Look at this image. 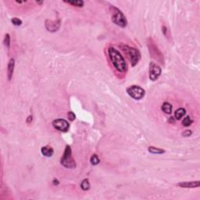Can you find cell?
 I'll list each match as a JSON object with an SVG mask.
<instances>
[{
    "mask_svg": "<svg viewBox=\"0 0 200 200\" xmlns=\"http://www.w3.org/2000/svg\"><path fill=\"white\" fill-rule=\"evenodd\" d=\"M172 105L169 103H164L163 105H162L161 109L163 110V112H164L165 114H170L172 113Z\"/></svg>",
    "mask_w": 200,
    "mask_h": 200,
    "instance_id": "14",
    "label": "cell"
},
{
    "mask_svg": "<svg viewBox=\"0 0 200 200\" xmlns=\"http://www.w3.org/2000/svg\"><path fill=\"white\" fill-rule=\"evenodd\" d=\"M14 66H15V60L14 58L9 59L8 66H7V77H8L9 81H10L13 78L14 71Z\"/></svg>",
    "mask_w": 200,
    "mask_h": 200,
    "instance_id": "11",
    "label": "cell"
},
{
    "mask_svg": "<svg viewBox=\"0 0 200 200\" xmlns=\"http://www.w3.org/2000/svg\"><path fill=\"white\" fill-rule=\"evenodd\" d=\"M108 56L113 66L118 72L124 73L127 71V70H128L127 63L118 50L114 47L109 48Z\"/></svg>",
    "mask_w": 200,
    "mask_h": 200,
    "instance_id": "1",
    "label": "cell"
},
{
    "mask_svg": "<svg viewBox=\"0 0 200 200\" xmlns=\"http://www.w3.org/2000/svg\"><path fill=\"white\" fill-rule=\"evenodd\" d=\"M65 3H68L70 5H72L74 6H77V7H82L84 6V1H65Z\"/></svg>",
    "mask_w": 200,
    "mask_h": 200,
    "instance_id": "17",
    "label": "cell"
},
{
    "mask_svg": "<svg viewBox=\"0 0 200 200\" xmlns=\"http://www.w3.org/2000/svg\"><path fill=\"white\" fill-rule=\"evenodd\" d=\"M91 187V184L89 183V179H84L81 184V188L84 191H88Z\"/></svg>",
    "mask_w": 200,
    "mask_h": 200,
    "instance_id": "16",
    "label": "cell"
},
{
    "mask_svg": "<svg viewBox=\"0 0 200 200\" xmlns=\"http://www.w3.org/2000/svg\"><path fill=\"white\" fill-rule=\"evenodd\" d=\"M11 22L13 23V24L15 25V26H20L22 24V20H20L19 18H17V17H14L11 20Z\"/></svg>",
    "mask_w": 200,
    "mask_h": 200,
    "instance_id": "21",
    "label": "cell"
},
{
    "mask_svg": "<svg viewBox=\"0 0 200 200\" xmlns=\"http://www.w3.org/2000/svg\"><path fill=\"white\" fill-rule=\"evenodd\" d=\"M60 163L64 167L70 168V169H73L76 167V163H75L74 159H73L71 148L70 145H67L65 148V151H64V155L61 157Z\"/></svg>",
    "mask_w": 200,
    "mask_h": 200,
    "instance_id": "5",
    "label": "cell"
},
{
    "mask_svg": "<svg viewBox=\"0 0 200 200\" xmlns=\"http://www.w3.org/2000/svg\"><path fill=\"white\" fill-rule=\"evenodd\" d=\"M120 49L125 53V55L127 56L128 59L130 60L131 66L132 67L136 66L141 59V53L139 51V49H137L135 48L130 47L126 45H121Z\"/></svg>",
    "mask_w": 200,
    "mask_h": 200,
    "instance_id": "2",
    "label": "cell"
},
{
    "mask_svg": "<svg viewBox=\"0 0 200 200\" xmlns=\"http://www.w3.org/2000/svg\"><path fill=\"white\" fill-rule=\"evenodd\" d=\"M147 45L151 57L156 59V61L160 64H164V55L161 53V51L159 50L158 46L156 45L155 42L151 38H149L147 39Z\"/></svg>",
    "mask_w": 200,
    "mask_h": 200,
    "instance_id": "3",
    "label": "cell"
},
{
    "mask_svg": "<svg viewBox=\"0 0 200 200\" xmlns=\"http://www.w3.org/2000/svg\"><path fill=\"white\" fill-rule=\"evenodd\" d=\"M41 152H42V155L44 156H46V157L53 156V153H54L53 149L52 147H49V146H44V147H42V149H41Z\"/></svg>",
    "mask_w": 200,
    "mask_h": 200,
    "instance_id": "12",
    "label": "cell"
},
{
    "mask_svg": "<svg viewBox=\"0 0 200 200\" xmlns=\"http://www.w3.org/2000/svg\"><path fill=\"white\" fill-rule=\"evenodd\" d=\"M191 134H192V131H190V130H188V131H184V133L182 134V135H183L184 137L190 136Z\"/></svg>",
    "mask_w": 200,
    "mask_h": 200,
    "instance_id": "23",
    "label": "cell"
},
{
    "mask_svg": "<svg viewBox=\"0 0 200 200\" xmlns=\"http://www.w3.org/2000/svg\"><path fill=\"white\" fill-rule=\"evenodd\" d=\"M53 184H54V185H58V184H59V181H58V180H57V179H54V180H53Z\"/></svg>",
    "mask_w": 200,
    "mask_h": 200,
    "instance_id": "25",
    "label": "cell"
},
{
    "mask_svg": "<svg viewBox=\"0 0 200 200\" xmlns=\"http://www.w3.org/2000/svg\"><path fill=\"white\" fill-rule=\"evenodd\" d=\"M4 44L6 45V47L7 49H9L10 46V35L9 34H6L5 35V39H4Z\"/></svg>",
    "mask_w": 200,
    "mask_h": 200,
    "instance_id": "20",
    "label": "cell"
},
{
    "mask_svg": "<svg viewBox=\"0 0 200 200\" xmlns=\"http://www.w3.org/2000/svg\"><path fill=\"white\" fill-rule=\"evenodd\" d=\"M53 126L56 130L62 131V132H67L70 128L69 123L67 122L66 120L61 119V118L54 120L53 121Z\"/></svg>",
    "mask_w": 200,
    "mask_h": 200,
    "instance_id": "8",
    "label": "cell"
},
{
    "mask_svg": "<svg viewBox=\"0 0 200 200\" xmlns=\"http://www.w3.org/2000/svg\"><path fill=\"white\" fill-rule=\"evenodd\" d=\"M31 121H32V116H29V117H28V119H27V123H31Z\"/></svg>",
    "mask_w": 200,
    "mask_h": 200,
    "instance_id": "24",
    "label": "cell"
},
{
    "mask_svg": "<svg viewBox=\"0 0 200 200\" xmlns=\"http://www.w3.org/2000/svg\"><path fill=\"white\" fill-rule=\"evenodd\" d=\"M192 124V120L191 119L190 117H186L184 119H183L182 120V124H183L184 127H189L190 125Z\"/></svg>",
    "mask_w": 200,
    "mask_h": 200,
    "instance_id": "19",
    "label": "cell"
},
{
    "mask_svg": "<svg viewBox=\"0 0 200 200\" xmlns=\"http://www.w3.org/2000/svg\"><path fill=\"white\" fill-rule=\"evenodd\" d=\"M126 91L129 96H131L135 100L142 99L145 95V91L144 89L138 85H132V86L128 87Z\"/></svg>",
    "mask_w": 200,
    "mask_h": 200,
    "instance_id": "6",
    "label": "cell"
},
{
    "mask_svg": "<svg viewBox=\"0 0 200 200\" xmlns=\"http://www.w3.org/2000/svg\"><path fill=\"white\" fill-rule=\"evenodd\" d=\"M170 122H173V121H175V119H174V117H170L169 119Z\"/></svg>",
    "mask_w": 200,
    "mask_h": 200,
    "instance_id": "26",
    "label": "cell"
},
{
    "mask_svg": "<svg viewBox=\"0 0 200 200\" xmlns=\"http://www.w3.org/2000/svg\"><path fill=\"white\" fill-rule=\"evenodd\" d=\"M90 162H91V164H92V165H98V164L100 163V159L99 158V156L96 155V154H94V155H92V157H91V159H90Z\"/></svg>",
    "mask_w": 200,
    "mask_h": 200,
    "instance_id": "18",
    "label": "cell"
},
{
    "mask_svg": "<svg viewBox=\"0 0 200 200\" xmlns=\"http://www.w3.org/2000/svg\"><path fill=\"white\" fill-rule=\"evenodd\" d=\"M161 67H159L158 64L154 63V62L150 63L149 74V79L151 81H154L157 80L161 74Z\"/></svg>",
    "mask_w": 200,
    "mask_h": 200,
    "instance_id": "7",
    "label": "cell"
},
{
    "mask_svg": "<svg viewBox=\"0 0 200 200\" xmlns=\"http://www.w3.org/2000/svg\"><path fill=\"white\" fill-rule=\"evenodd\" d=\"M178 187L184 188V189H194L199 187V181H184L178 184Z\"/></svg>",
    "mask_w": 200,
    "mask_h": 200,
    "instance_id": "10",
    "label": "cell"
},
{
    "mask_svg": "<svg viewBox=\"0 0 200 200\" xmlns=\"http://www.w3.org/2000/svg\"><path fill=\"white\" fill-rule=\"evenodd\" d=\"M59 27H60L59 20L58 22L57 21H52V20H49L45 21V28L48 31H51V32H56V31H58Z\"/></svg>",
    "mask_w": 200,
    "mask_h": 200,
    "instance_id": "9",
    "label": "cell"
},
{
    "mask_svg": "<svg viewBox=\"0 0 200 200\" xmlns=\"http://www.w3.org/2000/svg\"><path fill=\"white\" fill-rule=\"evenodd\" d=\"M185 114H186V110H185V109H184V108L178 109L174 113V118L176 120H181V118L185 115Z\"/></svg>",
    "mask_w": 200,
    "mask_h": 200,
    "instance_id": "13",
    "label": "cell"
},
{
    "mask_svg": "<svg viewBox=\"0 0 200 200\" xmlns=\"http://www.w3.org/2000/svg\"><path fill=\"white\" fill-rule=\"evenodd\" d=\"M149 152L153 154H163V153H165V150L162 149H159V148L153 147V146H151V147H149Z\"/></svg>",
    "mask_w": 200,
    "mask_h": 200,
    "instance_id": "15",
    "label": "cell"
},
{
    "mask_svg": "<svg viewBox=\"0 0 200 200\" xmlns=\"http://www.w3.org/2000/svg\"><path fill=\"white\" fill-rule=\"evenodd\" d=\"M110 13L112 16V21L120 28H125L128 24V21L124 14L119 9L114 6H110Z\"/></svg>",
    "mask_w": 200,
    "mask_h": 200,
    "instance_id": "4",
    "label": "cell"
},
{
    "mask_svg": "<svg viewBox=\"0 0 200 200\" xmlns=\"http://www.w3.org/2000/svg\"><path fill=\"white\" fill-rule=\"evenodd\" d=\"M67 117H68V118H69V120H70V121H73V120H74L75 118H76V116H75V114L73 113V112H69L68 113V114H67Z\"/></svg>",
    "mask_w": 200,
    "mask_h": 200,
    "instance_id": "22",
    "label": "cell"
},
{
    "mask_svg": "<svg viewBox=\"0 0 200 200\" xmlns=\"http://www.w3.org/2000/svg\"><path fill=\"white\" fill-rule=\"evenodd\" d=\"M37 3H39V4H42V2H37Z\"/></svg>",
    "mask_w": 200,
    "mask_h": 200,
    "instance_id": "27",
    "label": "cell"
}]
</instances>
